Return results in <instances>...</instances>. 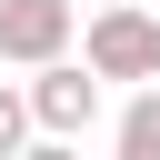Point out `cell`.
I'll return each instance as SVG.
<instances>
[{"label": "cell", "mask_w": 160, "mask_h": 160, "mask_svg": "<svg viewBox=\"0 0 160 160\" xmlns=\"http://www.w3.org/2000/svg\"><path fill=\"white\" fill-rule=\"evenodd\" d=\"M80 60H90L100 80H130V90H150V80H160V10H140V0H110V10H90V20H80Z\"/></svg>", "instance_id": "cell-1"}, {"label": "cell", "mask_w": 160, "mask_h": 160, "mask_svg": "<svg viewBox=\"0 0 160 160\" xmlns=\"http://www.w3.org/2000/svg\"><path fill=\"white\" fill-rule=\"evenodd\" d=\"M20 90H30L40 140H80V130L100 120V70H90V60H50V70H30Z\"/></svg>", "instance_id": "cell-2"}, {"label": "cell", "mask_w": 160, "mask_h": 160, "mask_svg": "<svg viewBox=\"0 0 160 160\" xmlns=\"http://www.w3.org/2000/svg\"><path fill=\"white\" fill-rule=\"evenodd\" d=\"M70 40H80L70 0H0V60L10 70H50V60H70Z\"/></svg>", "instance_id": "cell-3"}, {"label": "cell", "mask_w": 160, "mask_h": 160, "mask_svg": "<svg viewBox=\"0 0 160 160\" xmlns=\"http://www.w3.org/2000/svg\"><path fill=\"white\" fill-rule=\"evenodd\" d=\"M110 150H120V160H160V80L120 100V120H110Z\"/></svg>", "instance_id": "cell-4"}, {"label": "cell", "mask_w": 160, "mask_h": 160, "mask_svg": "<svg viewBox=\"0 0 160 160\" xmlns=\"http://www.w3.org/2000/svg\"><path fill=\"white\" fill-rule=\"evenodd\" d=\"M30 140H40V120H30V90H20V80H0V160H20Z\"/></svg>", "instance_id": "cell-5"}, {"label": "cell", "mask_w": 160, "mask_h": 160, "mask_svg": "<svg viewBox=\"0 0 160 160\" xmlns=\"http://www.w3.org/2000/svg\"><path fill=\"white\" fill-rule=\"evenodd\" d=\"M20 160H80V140H30Z\"/></svg>", "instance_id": "cell-6"}]
</instances>
